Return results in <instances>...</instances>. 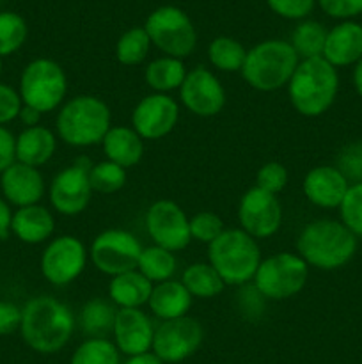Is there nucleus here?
Segmentation results:
<instances>
[{
    "mask_svg": "<svg viewBox=\"0 0 362 364\" xmlns=\"http://www.w3.org/2000/svg\"><path fill=\"white\" fill-rule=\"evenodd\" d=\"M181 105L197 117H213L226 107V89L213 71L197 66L187 71L180 87Z\"/></svg>",
    "mask_w": 362,
    "mask_h": 364,
    "instance_id": "obj_16",
    "label": "nucleus"
},
{
    "mask_svg": "<svg viewBox=\"0 0 362 364\" xmlns=\"http://www.w3.org/2000/svg\"><path fill=\"white\" fill-rule=\"evenodd\" d=\"M116 315L117 308L110 299L94 297L82 306L77 323L87 338H106L112 334Z\"/></svg>",
    "mask_w": 362,
    "mask_h": 364,
    "instance_id": "obj_27",
    "label": "nucleus"
},
{
    "mask_svg": "<svg viewBox=\"0 0 362 364\" xmlns=\"http://www.w3.org/2000/svg\"><path fill=\"white\" fill-rule=\"evenodd\" d=\"M323 59L334 68L355 66L362 59V25L341 21L327 32Z\"/></svg>",
    "mask_w": 362,
    "mask_h": 364,
    "instance_id": "obj_21",
    "label": "nucleus"
},
{
    "mask_svg": "<svg viewBox=\"0 0 362 364\" xmlns=\"http://www.w3.org/2000/svg\"><path fill=\"white\" fill-rule=\"evenodd\" d=\"M336 167L341 171L348 183H362V141L348 142L339 149Z\"/></svg>",
    "mask_w": 362,
    "mask_h": 364,
    "instance_id": "obj_39",
    "label": "nucleus"
},
{
    "mask_svg": "<svg viewBox=\"0 0 362 364\" xmlns=\"http://www.w3.org/2000/svg\"><path fill=\"white\" fill-rule=\"evenodd\" d=\"M353 87L357 95L362 98V59L353 68Z\"/></svg>",
    "mask_w": 362,
    "mask_h": 364,
    "instance_id": "obj_49",
    "label": "nucleus"
},
{
    "mask_svg": "<svg viewBox=\"0 0 362 364\" xmlns=\"http://www.w3.org/2000/svg\"><path fill=\"white\" fill-rule=\"evenodd\" d=\"M204 329L192 316L167 320L155 327L151 350L165 364H176L192 358L201 348Z\"/></svg>",
    "mask_w": 362,
    "mask_h": 364,
    "instance_id": "obj_14",
    "label": "nucleus"
},
{
    "mask_svg": "<svg viewBox=\"0 0 362 364\" xmlns=\"http://www.w3.org/2000/svg\"><path fill=\"white\" fill-rule=\"evenodd\" d=\"M28 28L23 18L13 11L0 13V57L18 52L27 41Z\"/></svg>",
    "mask_w": 362,
    "mask_h": 364,
    "instance_id": "obj_36",
    "label": "nucleus"
},
{
    "mask_svg": "<svg viewBox=\"0 0 362 364\" xmlns=\"http://www.w3.org/2000/svg\"><path fill=\"white\" fill-rule=\"evenodd\" d=\"M155 284L137 269L110 277L109 299L117 309H142L148 306Z\"/></svg>",
    "mask_w": 362,
    "mask_h": 364,
    "instance_id": "obj_26",
    "label": "nucleus"
},
{
    "mask_svg": "<svg viewBox=\"0 0 362 364\" xmlns=\"http://www.w3.org/2000/svg\"><path fill=\"white\" fill-rule=\"evenodd\" d=\"M361 25H362V23H361Z\"/></svg>",
    "mask_w": 362,
    "mask_h": 364,
    "instance_id": "obj_51",
    "label": "nucleus"
},
{
    "mask_svg": "<svg viewBox=\"0 0 362 364\" xmlns=\"http://www.w3.org/2000/svg\"><path fill=\"white\" fill-rule=\"evenodd\" d=\"M238 223L256 240L270 238L283 226V205L275 194L254 185L238 203Z\"/></svg>",
    "mask_w": 362,
    "mask_h": 364,
    "instance_id": "obj_15",
    "label": "nucleus"
},
{
    "mask_svg": "<svg viewBox=\"0 0 362 364\" xmlns=\"http://www.w3.org/2000/svg\"><path fill=\"white\" fill-rule=\"evenodd\" d=\"M55 231V217L46 206L32 205L18 208L11 219V233L23 244H43Z\"/></svg>",
    "mask_w": 362,
    "mask_h": 364,
    "instance_id": "obj_22",
    "label": "nucleus"
},
{
    "mask_svg": "<svg viewBox=\"0 0 362 364\" xmlns=\"http://www.w3.org/2000/svg\"><path fill=\"white\" fill-rule=\"evenodd\" d=\"M77 318L67 304L52 295H38L21 308L20 333L38 354H57L71 340Z\"/></svg>",
    "mask_w": 362,
    "mask_h": 364,
    "instance_id": "obj_1",
    "label": "nucleus"
},
{
    "mask_svg": "<svg viewBox=\"0 0 362 364\" xmlns=\"http://www.w3.org/2000/svg\"><path fill=\"white\" fill-rule=\"evenodd\" d=\"M11 219H13V212L9 208V203L0 198V240L9 237Z\"/></svg>",
    "mask_w": 362,
    "mask_h": 364,
    "instance_id": "obj_46",
    "label": "nucleus"
},
{
    "mask_svg": "<svg viewBox=\"0 0 362 364\" xmlns=\"http://www.w3.org/2000/svg\"><path fill=\"white\" fill-rule=\"evenodd\" d=\"M70 364H121V352L109 338H87L75 348Z\"/></svg>",
    "mask_w": 362,
    "mask_h": 364,
    "instance_id": "obj_34",
    "label": "nucleus"
},
{
    "mask_svg": "<svg viewBox=\"0 0 362 364\" xmlns=\"http://www.w3.org/2000/svg\"><path fill=\"white\" fill-rule=\"evenodd\" d=\"M291 107L304 117H319L334 105L339 92V73L323 57L298 63L286 85Z\"/></svg>",
    "mask_w": 362,
    "mask_h": 364,
    "instance_id": "obj_4",
    "label": "nucleus"
},
{
    "mask_svg": "<svg viewBox=\"0 0 362 364\" xmlns=\"http://www.w3.org/2000/svg\"><path fill=\"white\" fill-rule=\"evenodd\" d=\"M146 230L153 244L170 252H180L192 242L190 219L177 203L158 199L146 212Z\"/></svg>",
    "mask_w": 362,
    "mask_h": 364,
    "instance_id": "obj_13",
    "label": "nucleus"
},
{
    "mask_svg": "<svg viewBox=\"0 0 362 364\" xmlns=\"http://www.w3.org/2000/svg\"><path fill=\"white\" fill-rule=\"evenodd\" d=\"M112 336L117 350L131 358L151 350L155 326L142 309H117Z\"/></svg>",
    "mask_w": 362,
    "mask_h": 364,
    "instance_id": "obj_18",
    "label": "nucleus"
},
{
    "mask_svg": "<svg viewBox=\"0 0 362 364\" xmlns=\"http://www.w3.org/2000/svg\"><path fill=\"white\" fill-rule=\"evenodd\" d=\"M270 9L286 20H304L314 9L316 0H266Z\"/></svg>",
    "mask_w": 362,
    "mask_h": 364,
    "instance_id": "obj_41",
    "label": "nucleus"
},
{
    "mask_svg": "<svg viewBox=\"0 0 362 364\" xmlns=\"http://www.w3.org/2000/svg\"><path fill=\"white\" fill-rule=\"evenodd\" d=\"M41 116H43V114L38 112L35 109L23 105V107H21L18 119H20L21 123L25 124V128H32V127H38L39 121H41Z\"/></svg>",
    "mask_w": 362,
    "mask_h": 364,
    "instance_id": "obj_47",
    "label": "nucleus"
},
{
    "mask_svg": "<svg viewBox=\"0 0 362 364\" xmlns=\"http://www.w3.org/2000/svg\"><path fill=\"white\" fill-rule=\"evenodd\" d=\"M4 199L16 208L39 205L46 192V183L38 167L14 162L0 174Z\"/></svg>",
    "mask_w": 362,
    "mask_h": 364,
    "instance_id": "obj_19",
    "label": "nucleus"
},
{
    "mask_svg": "<svg viewBox=\"0 0 362 364\" xmlns=\"http://www.w3.org/2000/svg\"><path fill=\"white\" fill-rule=\"evenodd\" d=\"M142 249L141 242L130 231L105 230L92 240L89 259L96 270L114 277L137 269Z\"/></svg>",
    "mask_w": 362,
    "mask_h": 364,
    "instance_id": "obj_11",
    "label": "nucleus"
},
{
    "mask_svg": "<svg viewBox=\"0 0 362 364\" xmlns=\"http://www.w3.org/2000/svg\"><path fill=\"white\" fill-rule=\"evenodd\" d=\"M181 283L187 288L192 299H213L220 295L226 288V283L220 274L208 262L192 263L183 270Z\"/></svg>",
    "mask_w": 362,
    "mask_h": 364,
    "instance_id": "obj_29",
    "label": "nucleus"
},
{
    "mask_svg": "<svg viewBox=\"0 0 362 364\" xmlns=\"http://www.w3.org/2000/svg\"><path fill=\"white\" fill-rule=\"evenodd\" d=\"M0 75H2V57H0Z\"/></svg>",
    "mask_w": 362,
    "mask_h": 364,
    "instance_id": "obj_50",
    "label": "nucleus"
},
{
    "mask_svg": "<svg viewBox=\"0 0 362 364\" xmlns=\"http://www.w3.org/2000/svg\"><path fill=\"white\" fill-rule=\"evenodd\" d=\"M177 269L176 255L158 245H149L144 247L138 258L137 270L144 277H148L153 284L163 283V281L172 279Z\"/></svg>",
    "mask_w": 362,
    "mask_h": 364,
    "instance_id": "obj_30",
    "label": "nucleus"
},
{
    "mask_svg": "<svg viewBox=\"0 0 362 364\" xmlns=\"http://www.w3.org/2000/svg\"><path fill=\"white\" fill-rule=\"evenodd\" d=\"M327 28L319 21L304 20L295 27L291 32L290 45L293 46L298 59H314V57H323V48H325Z\"/></svg>",
    "mask_w": 362,
    "mask_h": 364,
    "instance_id": "obj_31",
    "label": "nucleus"
},
{
    "mask_svg": "<svg viewBox=\"0 0 362 364\" xmlns=\"http://www.w3.org/2000/svg\"><path fill=\"white\" fill-rule=\"evenodd\" d=\"M14 144H16V137H14L6 127H0V174H2L11 164L16 162Z\"/></svg>",
    "mask_w": 362,
    "mask_h": 364,
    "instance_id": "obj_45",
    "label": "nucleus"
},
{
    "mask_svg": "<svg viewBox=\"0 0 362 364\" xmlns=\"http://www.w3.org/2000/svg\"><path fill=\"white\" fill-rule=\"evenodd\" d=\"M21 326V308L9 301H0V336L13 334L20 331Z\"/></svg>",
    "mask_w": 362,
    "mask_h": 364,
    "instance_id": "obj_44",
    "label": "nucleus"
},
{
    "mask_svg": "<svg viewBox=\"0 0 362 364\" xmlns=\"http://www.w3.org/2000/svg\"><path fill=\"white\" fill-rule=\"evenodd\" d=\"M287 181H290V174L280 162L263 164L256 174V187L275 196H279L287 187Z\"/></svg>",
    "mask_w": 362,
    "mask_h": 364,
    "instance_id": "obj_40",
    "label": "nucleus"
},
{
    "mask_svg": "<svg viewBox=\"0 0 362 364\" xmlns=\"http://www.w3.org/2000/svg\"><path fill=\"white\" fill-rule=\"evenodd\" d=\"M20 98L23 105L46 114L60 109L67 95V77L59 63L48 57L31 60L20 77Z\"/></svg>",
    "mask_w": 362,
    "mask_h": 364,
    "instance_id": "obj_7",
    "label": "nucleus"
},
{
    "mask_svg": "<svg viewBox=\"0 0 362 364\" xmlns=\"http://www.w3.org/2000/svg\"><path fill=\"white\" fill-rule=\"evenodd\" d=\"M151 39L144 27H131L119 36L116 43V59L123 66H138L151 50Z\"/></svg>",
    "mask_w": 362,
    "mask_h": 364,
    "instance_id": "obj_33",
    "label": "nucleus"
},
{
    "mask_svg": "<svg viewBox=\"0 0 362 364\" xmlns=\"http://www.w3.org/2000/svg\"><path fill=\"white\" fill-rule=\"evenodd\" d=\"M247 57V50L238 39L229 36H219L208 46V59L215 70L224 73H236L241 71Z\"/></svg>",
    "mask_w": 362,
    "mask_h": 364,
    "instance_id": "obj_32",
    "label": "nucleus"
},
{
    "mask_svg": "<svg viewBox=\"0 0 362 364\" xmlns=\"http://www.w3.org/2000/svg\"><path fill=\"white\" fill-rule=\"evenodd\" d=\"M325 14L337 20H344L362 14V0H316Z\"/></svg>",
    "mask_w": 362,
    "mask_h": 364,
    "instance_id": "obj_43",
    "label": "nucleus"
},
{
    "mask_svg": "<svg viewBox=\"0 0 362 364\" xmlns=\"http://www.w3.org/2000/svg\"><path fill=\"white\" fill-rule=\"evenodd\" d=\"M300 59L290 41L266 39L247 50L240 73L248 87L259 92H273L286 87Z\"/></svg>",
    "mask_w": 362,
    "mask_h": 364,
    "instance_id": "obj_5",
    "label": "nucleus"
},
{
    "mask_svg": "<svg viewBox=\"0 0 362 364\" xmlns=\"http://www.w3.org/2000/svg\"><path fill=\"white\" fill-rule=\"evenodd\" d=\"M91 167L92 162L87 156H78L71 166L64 167L53 176L48 187V199L57 213L75 217L85 212L94 194L89 181Z\"/></svg>",
    "mask_w": 362,
    "mask_h": 364,
    "instance_id": "obj_10",
    "label": "nucleus"
},
{
    "mask_svg": "<svg viewBox=\"0 0 362 364\" xmlns=\"http://www.w3.org/2000/svg\"><path fill=\"white\" fill-rule=\"evenodd\" d=\"M180 121V103L169 95L151 92L135 105L131 128L144 141H160L176 128Z\"/></svg>",
    "mask_w": 362,
    "mask_h": 364,
    "instance_id": "obj_17",
    "label": "nucleus"
},
{
    "mask_svg": "<svg viewBox=\"0 0 362 364\" xmlns=\"http://www.w3.org/2000/svg\"><path fill=\"white\" fill-rule=\"evenodd\" d=\"M187 77V68L181 59L174 57H158L153 59L144 70V80L153 92L169 95L170 91H180Z\"/></svg>",
    "mask_w": 362,
    "mask_h": 364,
    "instance_id": "obj_28",
    "label": "nucleus"
},
{
    "mask_svg": "<svg viewBox=\"0 0 362 364\" xmlns=\"http://www.w3.org/2000/svg\"><path fill=\"white\" fill-rule=\"evenodd\" d=\"M258 240L240 228H231L208 245V263L220 274L224 283L245 287L254 279L261 263Z\"/></svg>",
    "mask_w": 362,
    "mask_h": 364,
    "instance_id": "obj_6",
    "label": "nucleus"
},
{
    "mask_svg": "<svg viewBox=\"0 0 362 364\" xmlns=\"http://www.w3.org/2000/svg\"><path fill=\"white\" fill-rule=\"evenodd\" d=\"M226 231L224 220L215 212L202 210L197 212L194 217H190V235L192 240H197L201 244L209 245L213 240L220 237Z\"/></svg>",
    "mask_w": 362,
    "mask_h": 364,
    "instance_id": "obj_38",
    "label": "nucleus"
},
{
    "mask_svg": "<svg viewBox=\"0 0 362 364\" xmlns=\"http://www.w3.org/2000/svg\"><path fill=\"white\" fill-rule=\"evenodd\" d=\"M21 107H23V102L20 98V92L0 82V127L18 119Z\"/></svg>",
    "mask_w": 362,
    "mask_h": 364,
    "instance_id": "obj_42",
    "label": "nucleus"
},
{
    "mask_svg": "<svg viewBox=\"0 0 362 364\" xmlns=\"http://www.w3.org/2000/svg\"><path fill=\"white\" fill-rule=\"evenodd\" d=\"M124 364H165V363H163L155 352L149 350V352H144V354L131 355V358L126 359V363Z\"/></svg>",
    "mask_w": 362,
    "mask_h": 364,
    "instance_id": "obj_48",
    "label": "nucleus"
},
{
    "mask_svg": "<svg viewBox=\"0 0 362 364\" xmlns=\"http://www.w3.org/2000/svg\"><path fill=\"white\" fill-rule=\"evenodd\" d=\"M192 295L181 281L169 279L153 287L151 297H149V311L160 318L162 322L176 320L187 316L192 308Z\"/></svg>",
    "mask_w": 362,
    "mask_h": 364,
    "instance_id": "obj_25",
    "label": "nucleus"
},
{
    "mask_svg": "<svg viewBox=\"0 0 362 364\" xmlns=\"http://www.w3.org/2000/svg\"><path fill=\"white\" fill-rule=\"evenodd\" d=\"M110 128V107L94 95L73 96L64 102L57 112L55 135L71 148H91L102 144Z\"/></svg>",
    "mask_w": 362,
    "mask_h": 364,
    "instance_id": "obj_3",
    "label": "nucleus"
},
{
    "mask_svg": "<svg viewBox=\"0 0 362 364\" xmlns=\"http://www.w3.org/2000/svg\"><path fill=\"white\" fill-rule=\"evenodd\" d=\"M151 45L163 55L187 59L197 46V31L185 11L176 6H162L153 11L144 23Z\"/></svg>",
    "mask_w": 362,
    "mask_h": 364,
    "instance_id": "obj_9",
    "label": "nucleus"
},
{
    "mask_svg": "<svg viewBox=\"0 0 362 364\" xmlns=\"http://www.w3.org/2000/svg\"><path fill=\"white\" fill-rule=\"evenodd\" d=\"M89 181H91L92 192L116 194L126 185V169L110 160H102L98 164H92L89 171Z\"/></svg>",
    "mask_w": 362,
    "mask_h": 364,
    "instance_id": "obj_35",
    "label": "nucleus"
},
{
    "mask_svg": "<svg viewBox=\"0 0 362 364\" xmlns=\"http://www.w3.org/2000/svg\"><path fill=\"white\" fill-rule=\"evenodd\" d=\"M89 262V249L73 235H60L48 242L41 255V274L53 287H67L84 274Z\"/></svg>",
    "mask_w": 362,
    "mask_h": 364,
    "instance_id": "obj_12",
    "label": "nucleus"
},
{
    "mask_svg": "<svg viewBox=\"0 0 362 364\" xmlns=\"http://www.w3.org/2000/svg\"><path fill=\"white\" fill-rule=\"evenodd\" d=\"M57 151V135L50 128L32 127L25 128L16 137L14 144V155L16 162L25 164L31 167H41L53 159Z\"/></svg>",
    "mask_w": 362,
    "mask_h": 364,
    "instance_id": "obj_24",
    "label": "nucleus"
},
{
    "mask_svg": "<svg viewBox=\"0 0 362 364\" xmlns=\"http://www.w3.org/2000/svg\"><path fill=\"white\" fill-rule=\"evenodd\" d=\"M339 217L355 237L362 238V183L350 185L339 206Z\"/></svg>",
    "mask_w": 362,
    "mask_h": 364,
    "instance_id": "obj_37",
    "label": "nucleus"
},
{
    "mask_svg": "<svg viewBox=\"0 0 362 364\" xmlns=\"http://www.w3.org/2000/svg\"><path fill=\"white\" fill-rule=\"evenodd\" d=\"M358 238L341 220L316 219L305 224L297 238V255L312 269L337 270L348 265Z\"/></svg>",
    "mask_w": 362,
    "mask_h": 364,
    "instance_id": "obj_2",
    "label": "nucleus"
},
{
    "mask_svg": "<svg viewBox=\"0 0 362 364\" xmlns=\"http://www.w3.org/2000/svg\"><path fill=\"white\" fill-rule=\"evenodd\" d=\"M350 183L336 166H316L305 173L302 192L311 205L318 208H339Z\"/></svg>",
    "mask_w": 362,
    "mask_h": 364,
    "instance_id": "obj_20",
    "label": "nucleus"
},
{
    "mask_svg": "<svg viewBox=\"0 0 362 364\" xmlns=\"http://www.w3.org/2000/svg\"><path fill=\"white\" fill-rule=\"evenodd\" d=\"M309 265L295 252H275L261 259L256 272L254 288L265 301H287L305 288Z\"/></svg>",
    "mask_w": 362,
    "mask_h": 364,
    "instance_id": "obj_8",
    "label": "nucleus"
},
{
    "mask_svg": "<svg viewBox=\"0 0 362 364\" xmlns=\"http://www.w3.org/2000/svg\"><path fill=\"white\" fill-rule=\"evenodd\" d=\"M105 160L117 164L123 169L137 166L144 156V139L131 127H112L102 141Z\"/></svg>",
    "mask_w": 362,
    "mask_h": 364,
    "instance_id": "obj_23",
    "label": "nucleus"
}]
</instances>
